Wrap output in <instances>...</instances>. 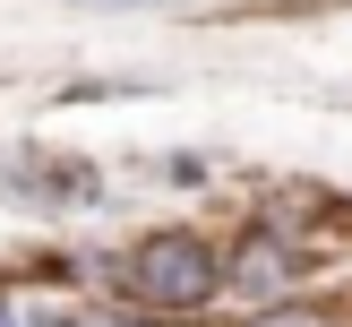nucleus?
<instances>
[{"label":"nucleus","mask_w":352,"mask_h":327,"mask_svg":"<svg viewBox=\"0 0 352 327\" xmlns=\"http://www.w3.org/2000/svg\"><path fill=\"white\" fill-rule=\"evenodd\" d=\"M95 267L112 284V302L146 310V319H198V310L223 302V241L198 233V224H155Z\"/></svg>","instance_id":"obj_1"},{"label":"nucleus","mask_w":352,"mask_h":327,"mask_svg":"<svg viewBox=\"0 0 352 327\" xmlns=\"http://www.w3.org/2000/svg\"><path fill=\"white\" fill-rule=\"evenodd\" d=\"M301 284H309V241L301 233H284L275 215H258V224L232 233V250H223V293H241L250 310H275V302H301Z\"/></svg>","instance_id":"obj_2"},{"label":"nucleus","mask_w":352,"mask_h":327,"mask_svg":"<svg viewBox=\"0 0 352 327\" xmlns=\"http://www.w3.org/2000/svg\"><path fill=\"white\" fill-rule=\"evenodd\" d=\"M0 189H9V207H95L103 198V172L78 164V155L17 147V155H0Z\"/></svg>","instance_id":"obj_3"},{"label":"nucleus","mask_w":352,"mask_h":327,"mask_svg":"<svg viewBox=\"0 0 352 327\" xmlns=\"http://www.w3.org/2000/svg\"><path fill=\"white\" fill-rule=\"evenodd\" d=\"M52 327H164V319H146L129 302H69V310H52Z\"/></svg>","instance_id":"obj_4"},{"label":"nucleus","mask_w":352,"mask_h":327,"mask_svg":"<svg viewBox=\"0 0 352 327\" xmlns=\"http://www.w3.org/2000/svg\"><path fill=\"white\" fill-rule=\"evenodd\" d=\"M0 327H52V310L34 302V293H17V284H0Z\"/></svg>","instance_id":"obj_5"},{"label":"nucleus","mask_w":352,"mask_h":327,"mask_svg":"<svg viewBox=\"0 0 352 327\" xmlns=\"http://www.w3.org/2000/svg\"><path fill=\"white\" fill-rule=\"evenodd\" d=\"M250 327H336L327 310H309V302H275V310H258Z\"/></svg>","instance_id":"obj_6"},{"label":"nucleus","mask_w":352,"mask_h":327,"mask_svg":"<svg viewBox=\"0 0 352 327\" xmlns=\"http://www.w3.org/2000/svg\"><path fill=\"white\" fill-rule=\"evenodd\" d=\"M164 181H181V189H198V181H206V164H198V155H164Z\"/></svg>","instance_id":"obj_7"},{"label":"nucleus","mask_w":352,"mask_h":327,"mask_svg":"<svg viewBox=\"0 0 352 327\" xmlns=\"http://www.w3.org/2000/svg\"><path fill=\"white\" fill-rule=\"evenodd\" d=\"M78 9H164V0H78Z\"/></svg>","instance_id":"obj_8"}]
</instances>
